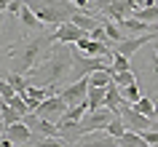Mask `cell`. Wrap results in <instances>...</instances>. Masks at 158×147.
I'll use <instances>...</instances> for the list:
<instances>
[{
	"instance_id": "1",
	"label": "cell",
	"mask_w": 158,
	"mask_h": 147,
	"mask_svg": "<svg viewBox=\"0 0 158 147\" xmlns=\"http://www.w3.org/2000/svg\"><path fill=\"white\" fill-rule=\"evenodd\" d=\"M75 67V54H73V46L67 43H54V48L43 56L40 64H35L27 78L30 80H38L40 86H51V83H59L64 80L67 75L73 72Z\"/></svg>"
},
{
	"instance_id": "2",
	"label": "cell",
	"mask_w": 158,
	"mask_h": 147,
	"mask_svg": "<svg viewBox=\"0 0 158 147\" xmlns=\"http://www.w3.org/2000/svg\"><path fill=\"white\" fill-rule=\"evenodd\" d=\"M54 32L48 35H35L30 40H22L19 48H11V56H16V72H30L35 64H40L43 56L54 48Z\"/></svg>"
},
{
	"instance_id": "3",
	"label": "cell",
	"mask_w": 158,
	"mask_h": 147,
	"mask_svg": "<svg viewBox=\"0 0 158 147\" xmlns=\"http://www.w3.org/2000/svg\"><path fill=\"white\" fill-rule=\"evenodd\" d=\"M27 6L38 14L43 24H54V27L70 22L81 11L78 3H73V0H27Z\"/></svg>"
},
{
	"instance_id": "4",
	"label": "cell",
	"mask_w": 158,
	"mask_h": 147,
	"mask_svg": "<svg viewBox=\"0 0 158 147\" xmlns=\"http://www.w3.org/2000/svg\"><path fill=\"white\" fill-rule=\"evenodd\" d=\"M113 118H115V112L107 110V107H102V110H89L86 118L81 120V126H78V139L86 137V134H94V131H105Z\"/></svg>"
},
{
	"instance_id": "5",
	"label": "cell",
	"mask_w": 158,
	"mask_h": 147,
	"mask_svg": "<svg viewBox=\"0 0 158 147\" xmlns=\"http://www.w3.org/2000/svg\"><path fill=\"white\" fill-rule=\"evenodd\" d=\"M67 102H64V96L62 94H54V96H48V99H43L40 102V107L35 110V115H40V118H46V120H54V123H59L62 120V115L67 112Z\"/></svg>"
},
{
	"instance_id": "6",
	"label": "cell",
	"mask_w": 158,
	"mask_h": 147,
	"mask_svg": "<svg viewBox=\"0 0 158 147\" xmlns=\"http://www.w3.org/2000/svg\"><path fill=\"white\" fill-rule=\"evenodd\" d=\"M89 88H91L89 78H81V80H75V83H70V86H64L59 94L64 96L67 104L73 107V104H83V102H89Z\"/></svg>"
},
{
	"instance_id": "7",
	"label": "cell",
	"mask_w": 158,
	"mask_h": 147,
	"mask_svg": "<svg viewBox=\"0 0 158 147\" xmlns=\"http://www.w3.org/2000/svg\"><path fill=\"white\" fill-rule=\"evenodd\" d=\"M75 147H121V139L107 134V131H94V134H86L75 142Z\"/></svg>"
},
{
	"instance_id": "8",
	"label": "cell",
	"mask_w": 158,
	"mask_h": 147,
	"mask_svg": "<svg viewBox=\"0 0 158 147\" xmlns=\"http://www.w3.org/2000/svg\"><path fill=\"white\" fill-rule=\"evenodd\" d=\"M156 40V32H148V35H137V38H126V40L115 43L113 46V54H123V56H131L145 46V43H153Z\"/></svg>"
},
{
	"instance_id": "9",
	"label": "cell",
	"mask_w": 158,
	"mask_h": 147,
	"mask_svg": "<svg viewBox=\"0 0 158 147\" xmlns=\"http://www.w3.org/2000/svg\"><path fill=\"white\" fill-rule=\"evenodd\" d=\"M86 30H81L78 24H73V22H64V24H59V27H54V40L56 43H78L81 38H86Z\"/></svg>"
},
{
	"instance_id": "10",
	"label": "cell",
	"mask_w": 158,
	"mask_h": 147,
	"mask_svg": "<svg viewBox=\"0 0 158 147\" xmlns=\"http://www.w3.org/2000/svg\"><path fill=\"white\" fill-rule=\"evenodd\" d=\"M3 134L11 137L16 145H27V142L32 139V129H30L24 120H19V123H14V126H8V129H3Z\"/></svg>"
},
{
	"instance_id": "11",
	"label": "cell",
	"mask_w": 158,
	"mask_h": 147,
	"mask_svg": "<svg viewBox=\"0 0 158 147\" xmlns=\"http://www.w3.org/2000/svg\"><path fill=\"white\" fill-rule=\"evenodd\" d=\"M70 22H73V24H78L81 30H86V32H91V30H97V27L105 24V19H102V16H94V14H86V11H78Z\"/></svg>"
},
{
	"instance_id": "12",
	"label": "cell",
	"mask_w": 158,
	"mask_h": 147,
	"mask_svg": "<svg viewBox=\"0 0 158 147\" xmlns=\"http://www.w3.org/2000/svg\"><path fill=\"white\" fill-rule=\"evenodd\" d=\"M121 102H123V91H121V86H118V83L113 80V83L107 86V96H105V107H107V110H113V112H118Z\"/></svg>"
},
{
	"instance_id": "13",
	"label": "cell",
	"mask_w": 158,
	"mask_h": 147,
	"mask_svg": "<svg viewBox=\"0 0 158 147\" xmlns=\"http://www.w3.org/2000/svg\"><path fill=\"white\" fill-rule=\"evenodd\" d=\"M19 22L24 24L27 32H32V30H40V27H43V22L38 19V14H35V11L30 8L27 3H24V8H22V14H19Z\"/></svg>"
},
{
	"instance_id": "14",
	"label": "cell",
	"mask_w": 158,
	"mask_h": 147,
	"mask_svg": "<svg viewBox=\"0 0 158 147\" xmlns=\"http://www.w3.org/2000/svg\"><path fill=\"white\" fill-rule=\"evenodd\" d=\"M121 27H123V30H131V32H137V35H148V32H153V22H139L137 16L123 19V22H121Z\"/></svg>"
},
{
	"instance_id": "15",
	"label": "cell",
	"mask_w": 158,
	"mask_h": 147,
	"mask_svg": "<svg viewBox=\"0 0 158 147\" xmlns=\"http://www.w3.org/2000/svg\"><path fill=\"white\" fill-rule=\"evenodd\" d=\"M105 96H107V88L91 86L89 88V110H102L105 107Z\"/></svg>"
},
{
	"instance_id": "16",
	"label": "cell",
	"mask_w": 158,
	"mask_h": 147,
	"mask_svg": "<svg viewBox=\"0 0 158 147\" xmlns=\"http://www.w3.org/2000/svg\"><path fill=\"white\" fill-rule=\"evenodd\" d=\"M121 147H148V139L142 131H126L121 137Z\"/></svg>"
},
{
	"instance_id": "17",
	"label": "cell",
	"mask_w": 158,
	"mask_h": 147,
	"mask_svg": "<svg viewBox=\"0 0 158 147\" xmlns=\"http://www.w3.org/2000/svg\"><path fill=\"white\" fill-rule=\"evenodd\" d=\"M3 78H6V80H8L11 86H14V88H16V94H24V91H27V86L32 83L24 72H6Z\"/></svg>"
},
{
	"instance_id": "18",
	"label": "cell",
	"mask_w": 158,
	"mask_h": 147,
	"mask_svg": "<svg viewBox=\"0 0 158 147\" xmlns=\"http://www.w3.org/2000/svg\"><path fill=\"white\" fill-rule=\"evenodd\" d=\"M0 115H3V129H8V126H14V123H19L22 118H24V115L16 112L8 102H3V104H0Z\"/></svg>"
},
{
	"instance_id": "19",
	"label": "cell",
	"mask_w": 158,
	"mask_h": 147,
	"mask_svg": "<svg viewBox=\"0 0 158 147\" xmlns=\"http://www.w3.org/2000/svg\"><path fill=\"white\" fill-rule=\"evenodd\" d=\"M89 83H91V86H99V88H107L110 83H113V72H110V70L91 72V75H89Z\"/></svg>"
},
{
	"instance_id": "20",
	"label": "cell",
	"mask_w": 158,
	"mask_h": 147,
	"mask_svg": "<svg viewBox=\"0 0 158 147\" xmlns=\"http://www.w3.org/2000/svg\"><path fill=\"white\" fill-rule=\"evenodd\" d=\"M105 131H107V134H113V137H118V139L129 131V129H126V123H123V118H121V112H115V118L107 123V129H105Z\"/></svg>"
},
{
	"instance_id": "21",
	"label": "cell",
	"mask_w": 158,
	"mask_h": 147,
	"mask_svg": "<svg viewBox=\"0 0 158 147\" xmlns=\"http://www.w3.org/2000/svg\"><path fill=\"white\" fill-rule=\"evenodd\" d=\"M134 110H139V112H142V115H148V118H156V99L142 96L139 102H134Z\"/></svg>"
},
{
	"instance_id": "22",
	"label": "cell",
	"mask_w": 158,
	"mask_h": 147,
	"mask_svg": "<svg viewBox=\"0 0 158 147\" xmlns=\"http://www.w3.org/2000/svg\"><path fill=\"white\" fill-rule=\"evenodd\" d=\"M8 104L14 107L16 112H22V115H30V112H32V107H30V102H27V96H24V94H16V96H14V99L8 102Z\"/></svg>"
},
{
	"instance_id": "23",
	"label": "cell",
	"mask_w": 158,
	"mask_h": 147,
	"mask_svg": "<svg viewBox=\"0 0 158 147\" xmlns=\"http://www.w3.org/2000/svg\"><path fill=\"white\" fill-rule=\"evenodd\" d=\"M134 16L139 22H158V6H148V8H137Z\"/></svg>"
},
{
	"instance_id": "24",
	"label": "cell",
	"mask_w": 158,
	"mask_h": 147,
	"mask_svg": "<svg viewBox=\"0 0 158 147\" xmlns=\"http://www.w3.org/2000/svg\"><path fill=\"white\" fill-rule=\"evenodd\" d=\"M105 32L110 35V40H113V46H115V43H121V40H126V38H123V32H121V27H118L115 22H113V19H110V22L105 19Z\"/></svg>"
},
{
	"instance_id": "25",
	"label": "cell",
	"mask_w": 158,
	"mask_h": 147,
	"mask_svg": "<svg viewBox=\"0 0 158 147\" xmlns=\"http://www.w3.org/2000/svg\"><path fill=\"white\" fill-rule=\"evenodd\" d=\"M113 80H115L121 88H126V86H134V83H137V75H134L131 70H123V72H115V75H113Z\"/></svg>"
},
{
	"instance_id": "26",
	"label": "cell",
	"mask_w": 158,
	"mask_h": 147,
	"mask_svg": "<svg viewBox=\"0 0 158 147\" xmlns=\"http://www.w3.org/2000/svg\"><path fill=\"white\" fill-rule=\"evenodd\" d=\"M123 70H131L129 56H123V54H113V72H123Z\"/></svg>"
},
{
	"instance_id": "27",
	"label": "cell",
	"mask_w": 158,
	"mask_h": 147,
	"mask_svg": "<svg viewBox=\"0 0 158 147\" xmlns=\"http://www.w3.org/2000/svg\"><path fill=\"white\" fill-rule=\"evenodd\" d=\"M121 91H123V99H126V102H131V104L142 99V94H139V86H137V83H134V86H126V88H121Z\"/></svg>"
},
{
	"instance_id": "28",
	"label": "cell",
	"mask_w": 158,
	"mask_h": 147,
	"mask_svg": "<svg viewBox=\"0 0 158 147\" xmlns=\"http://www.w3.org/2000/svg\"><path fill=\"white\" fill-rule=\"evenodd\" d=\"M0 96H3V102H11V99L16 96V88H14V86L6 80V78L0 80Z\"/></svg>"
},
{
	"instance_id": "29",
	"label": "cell",
	"mask_w": 158,
	"mask_h": 147,
	"mask_svg": "<svg viewBox=\"0 0 158 147\" xmlns=\"http://www.w3.org/2000/svg\"><path fill=\"white\" fill-rule=\"evenodd\" d=\"M89 35H91L94 40H99V43H107L110 48H113V40H110V35L105 32V24H102V27H97V30H91V32H89Z\"/></svg>"
},
{
	"instance_id": "30",
	"label": "cell",
	"mask_w": 158,
	"mask_h": 147,
	"mask_svg": "<svg viewBox=\"0 0 158 147\" xmlns=\"http://www.w3.org/2000/svg\"><path fill=\"white\" fill-rule=\"evenodd\" d=\"M150 75H153V80H158V54L153 51V59H150Z\"/></svg>"
},
{
	"instance_id": "31",
	"label": "cell",
	"mask_w": 158,
	"mask_h": 147,
	"mask_svg": "<svg viewBox=\"0 0 158 147\" xmlns=\"http://www.w3.org/2000/svg\"><path fill=\"white\" fill-rule=\"evenodd\" d=\"M150 46H153V51H156V54H158V35H156V40L150 43Z\"/></svg>"
},
{
	"instance_id": "32",
	"label": "cell",
	"mask_w": 158,
	"mask_h": 147,
	"mask_svg": "<svg viewBox=\"0 0 158 147\" xmlns=\"http://www.w3.org/2000/svg\"><path fill=\"white\" fill-rule=\"evenodd\" d=\"M153 32H156V35H158V22H153Z\"/></svg>"
},
{
	"instance_id": "33",
	"label": "cell",
	"mask_w": 158,
	"mask_h": 147,
	"mask_svg": "<svg viewBox=\"0 0 158 147\" xmlns=\"http://www.w3.org/2000/svg\"><path fill=\"white\" fill-rule=\"evenodd\" d=\"M156 120H158V99H156Z\"/></svg>"
}]
</instances>
